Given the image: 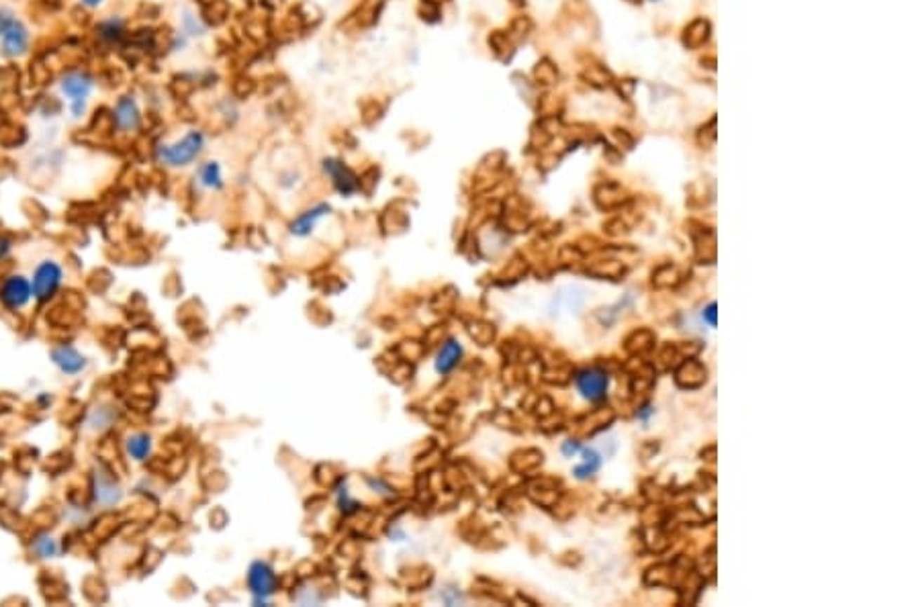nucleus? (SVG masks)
Segmentation results:
<instances>
[{
    "instance_id": "f257e3e1",
    "label": "nucleus",
    "mask_w": 920,
    "mask_h": 607,
    "mask_svg": "<svg viewBox=\"0 0 920 607\" xmlns=\"http://www.w3.org/2000/svg\"><path fill=\"white\" fill-rule=\"evenodd\" d=\"M31 46V31L8 6H0V51L6 58H21Z\"/></svg>"
},
{
    "instance_id": "4468645a",
    "label": "nucleus",
    "mask_w": 920,
    "mask_h": 607,
    "mask_svg": "<svg viewBox=\"0 0 920 607\" xmlns=\"http://www.w3.org/2000/svg\"><path fill=\"white\" fill-rule=\"evenodd\" d=\"M199 185L207 190H221L223 188V172L219 162H205L196 172Z\"/></svg>"
},
{
    "instance_id": "dca6fc26",
    "label": "nucleus",
    "mask_w": 920,
    "mask_h": 607,
    "mask_svg": "<svg viewBox=\"0 0 920 607\" xmlns=\"http://www.w3.org/2000/svg\"><path fill=\"white\" fill-rule=\"evenodd\" d=\"M125 33V21L119 17H109L105 21H100L96 27V35L100 37V41L105 44H117L119 39Z\"/></svg>"
},
{
    "instance_id": "6e6552de",
    "label": "nucleus",
    "mask_w": 920,
    "mask_h": 607,
    "mask_svg": "<svg viewBox=\"0 0 920 607\" xmlns=\"http://www.w3.org/2000/svg\"><path fill=\"white\" fill-rule=\"evenodd\" d=\"M113 123L117 125L119 131L129 133L135 131L142 123V111L135 102L133 96H121L117 105L113 107Z\"/></svg>"
},
{
    "instance_id": "4be33fe9",
    "label": "nucleus",
    "mask_w": 920,
    "mask_h": 607,
    "mask_svg": "<svg viewBox=\"0 0 920 607\" xmlns=\"http://www.w3.org/2000/svg\"><path fill=\"white\" fill-rule=\"evenodd\" d=\"M102 2H105V0H80V4H82L84 8H91V11H93V8H98Z\"/></svg>"
},
{
    "instance_id": "423d86ee",
    "label": "nucleus",
    "mask_w": 920,
    "mask_h": 607,
    "mask_svg": "<svg viewBox=\"0 0 920 607\" xmlns=\"http://www.w3.org/2000/svg\"><path fill=\"white\" fill-rule=\"evenodd\" d=\"M33 299L31 281L23 274H11L0 284V303L11 311H19Z\"/></svg>"
},
{
    "instance_id": "5701e85b",
    "label": "nucleus",
    "mask_w": 920,
    "mask_h": 607,
    "mask_svg": "<svg viewBox=\"0 0 920 607\" xmlns=\"http://www.w3.org/2000/svg\"><path fill=\"white\" fill-rule=\"evenodd\" d=\"M563 450H565V454H571V452H577V450H579V446H577V444H566Z\"/></svg>"
},
{
    "instance_id": "f3484780",
    "label": "nucleus",
    "mask_w": 920,
    "mask_h": 607,
    "mask_svg": "<svg viewBox=\"0 0 920 607\" xmlns=\"http://www.w3.org/2000/svg\"><path fill=\"white\" fill-rule=\"evenodd\" d=\"M31 548H33V552H35L39 559H55V556H60V552H62L60 542H58L53 536H49V534H39V536L33 540Z\"/></svg>"
},
{
    "instance_id": "20e7f679",
    "label": "nucleus",
    "mask_w": 920,
    "mask_h": 607,
    "mask_svg": "<svg viewBox=\"0 0 920 607\" xmlns=\"http://www.w3.org/2000/svg\"><path fill=\"white\" fill-rule=\"evenodd\" d=\"M248 589L254 597L256 606H266L268 599L276 593L279 589V579L276 573L272 568V564L266 561H254L248 568V577H246Z\"/></svg>"
},
{
    "instance_id": "ddd939ff",
    "label": "nucleus",
    "mask_w": 920,
    "mask_h": 607,
    "mask_svg": "<svg viewBox=\"0 0 920 607\" xmlns=\"http://www.w3.org/2000/svg\"><path fill=\"white\" fill-rule=\"evenodd\" d=\"M460 358H462V346H460L456 340H448V342L438 350V354H436L434 368H436V373L438 374L446 376V374H450L456 366H458Z\"/></svg>"
},
{
    "instance_id": "39448f33",
    "label": "nucleus",
    "mask_w": 920,
    "mask_h": 607,
    "mask_svg": "<svg viewBox=\"0 0 920 607\" xmlns=\"http://www.w3.org/2000/svg\"><path fill=\"white\" fill-rule=\"evenodd\" d=\"M62 281H64V268L55 260H41L35 266L33 279H31L33 297L39 303H46L58 293V288L62 286Z\"/></svg>"
},
{
    "instance_id": "aec40b11",
    "label": "nucleus",
    "mask_w": 920,
    "mask_h": 607,
    "mask_svg": "<svg viewBox=\"0 0 920 607\" xmlns=\"http://www.w3.org/2000/svg\"><path fill=\"white\" fill-rule=\"evenodd\" d=\"M597 467H599V458H597V454H595L593 450H587V452H585V465H583V467L577 468V470H575V474H577L579 479H585L587 474L595 472V470H597Z\"/></svg>"
},
{
    "instance_id": "9b49d317",
    "label": "nucleus",
    "mask_w": 920,
    "mask_h": 607,
    "mask_svg": "<svg viewBox=\"0 0 920 607\" xmlns=\"http://www.w3.org/2000/svg\"><path fill=\"white\" fill-rule=\"evenodd\" d=\"M577 387L581 395L589 401H599L606 397L608 391V376L601 371H585L577 376Z\"/></svg>"
},
{
    "instance_id": "a211bd4d",
    "label": "nucleus",
    "mask_w": 920,
    "mask_h": 607,
    "mask_svg": "<svg viewBox=\"0 0 920 607\" xmlns=\"http://www.w3.org/2000/svg\"><path fill=\"white\" fill-rule=\"evenodd\" d=\"M709 37V25L706 21H693L685 29V44L689 47H700L706 44Z\"/></svg>"
},
{
    "instance_id": "6ab92c4d",
    "label": "nucleus",
    "mask_w": 920,
    "mask_h": 607,
    "mask_svg": "<svg viewBox=\"0 0 920 607\" xmlns=\"http://www.w3.org/2000/svg\"><path fill=\"white\" fill-rule=\"evenodd\" d=\"M338 503H340V509H342L346 515L358 512V503L350 499L346 485H340V487H338Z\"/></svg>"
},
{
    "instance_id": "f03ea898",
    "label": "nucleus",
    "mask_w": 920,
    "mask_h": 607,
    "mask_svg": "<svg viewBox=\"0 0 920 607\" xmlns=\"http://www.w3.org/2000/svg\"><path fill=\"white\" fill-rule=\"evenodd\" d=\"M205 143H207V140H205L203 131H189L187 135H182L174 143H162L156 149V156H158L160 164L170 166V168L189 166L203 154Z\"/></svg>"
},
{
    "instance_id": "9d476101",
    "label": "nucleus",
    "mask_w": 920,
    "mask_h": 607,
    "mask_svg": "<svg viewBox=\"0 0 920 607\" xmlns=\"http://www.w3.org/2000/svg\"><path fill=\"white\" fill-rule=\"evenodd\" d=\"M95 497L96 501H98L100 505H105V507L115 505V503H119V499H121V487H119V483L111 476V472L105 470V468H98V470H96Z\"/></svg>"
},
{
    "instance_id": "2eb2a0df",
    "label": "nucleus",
    "mask_w": 920,
    "mask_h": 607,
    "mask_svg": "<svg viewBox=\"0 0 920 607\" xmlns=\"http://www.w3.org/2000/svg\"><path fill=\"white\" fill-rule=\"evenodd\" d=\"M125 450H127L129 458L143 462L152 454V438L147 434H131L125 442Z\"/></svg>"
},
{
    "instance_id": "f8f14e48",
    "label": "nucleus",
    "mask_w": 920,
    "mask_h": 607,
    "mask_svg": "<svg viewBox=\"0 0 920 607\" xmlns=\"http://www.w3.org/2000/svg\"><path fill=\"white\" fill-rule=\"evenodd\" d=\"M330 211H331L330 205H326V203L307 209L305 213H301V215L293 221V225H291V234L297 235V237H307L309 234H313V229L317 227V223H319L326 215H330Z\"/></svg>"
},
{
    "instance_id": "412c9836",
    "label": "nucleus",
    "mask_w": 920,
    "mask_h": 607,
    "mask_svg": "<svg viewBox=\"0 0 920 607\" xmlns=\"http://www.w3.org/2000/svg\"><path fill=\"white\" fill-rule=\"evenodd\" d=\"M706 317H708L709 326H716V305H714V303L709 305L708 309H706Z\"/></svg>"
},
{
    "instance_id": "0eeeda50",
    "label": "nucleus",
    "mask_w": 920,
    "mask_h": 607,
    "mask_svg": "<svg viewBox=\"0 0 920 607\" xmlns=\"http://www.w3.org/2000/svg\"><path fill=\"white\" fill-rule=\"evenodd\" d=\"M324 172L330 176L331 185L335 187L340 194L352 196L354 192H358V188H360L358 176L344 162H340L335 158H328V160H324Z\"/></svg>"
},
{
    "instance_id": "1a4fd4ad",
    "label": "nucleus",
    "mask_w": 920,
    "mask_h": 607,
    "mask_svg": "<svg viewBox=\"0 0 920 607\" xmlns=\"http://www.w3.org/2000/svg\"><path fill=\"white\" fill-rule=\"evenodd\" d=\"M49 356H51V362L60 368V373L68 374V376L80 374L86 368V364H88L86 358L76 350L74 346H68V344L53 348V350L49 352Z\"/></svg>"
},
{
    "instance_id": "7ed1b4c3",
    "label": "nucleus",
    "mask_w": 920,
    "mask_h": 607,
    "mask_svg": "<svg viewBox=\"0 0 920 607\" xmlns=\"http://www.w3.org/2000/svg\"><path fill=\"white\" fill-rule=\"evenodd\" d=\"M60 93L64 98H68L72 117H84L88 98L95 93V78L84 70L66 72L60 80Z\"/></svg>"
}]
</instances>
